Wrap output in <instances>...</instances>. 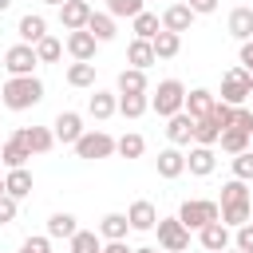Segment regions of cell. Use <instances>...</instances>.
Wrapping results in <instances>:
<instances>
[{
  "mask_svg": "<svg viewBox=\"0 0 253 253\" xmlns=\"http://www.w3.org/2000/svg\"><path fill=\"white\" fill-rule=\"evenodd\" d=\"M217 206H221V225H229V229H241L253 217V194L245 190L241 178H229L221 186V202Z\"/></svg>",
  "mask_w": 253,
  "mask_h": 253,
  "instance_id": "cell-1",
  "label": "cell"
},
{
  "mask_svg": "<svg viewBox=\"0 0 253 253\" xmlns=\"http://www.w3.org/2000/svg\"><path fill=\"white\" fill-rule=\"evenodd\" d=\"M40 99H43V83L36 75H8V83L0 91V103L8 111H32Z\"/></svg>",
  "mask_w": 253,
  "mask_h": 253,
  "instance_id": "cell-2",
  "label": "cell"
},
{
  "mask_svg": "<svg viewBox=\"0 0 253 253\" xmlns=\"http://www.w3.org/2000/svg\"><path fill=\"white\" fill-rule=\"evenodd\" d=\"M150 111L162 115V119H174L178 111H186V87H182V79H162L154 87V95H150Z\"/></svg>",
  "mask_w": 253,
  "mask_h": 253,
  "instance_id": "cell-3",
  "label": "cell"
},
{
  "mask_svg": "<svg viewBox=\"0 0 253 253\" xmlns=\"http://www.w3.org/2000/svg\"><path fill=\"white\" fill-rule=\"evenodd\" d=\"M178 221L186 229H206L210 221H221V206L217 202H206V198H190V202H182Z\"/></svg>",
  "mask_w": 253,
  "mask_h": 253,
  "instance_id": "cell-4",
  "label": "cell"
},
{
  "mask_svg": "<svg viewBox=\"0 0 253 253\" xmlns=\"http://www.w3.org/2000/svg\"><path fill=\"white\" fill-rule=\"evenodd\" d=\"M249 95H253V75H249L245 67H233V71L221 75V103H229V107H245Z\"/></svg>",
  "mask_w": 253,
  "mask_h": 253,
  "instance_id": "cell-5",
  "label": "cell"
},
{
  "mask_svg": "<svg viewBox=\"0 0 253 253\" xmlns=\"http://www.w3.org/2000/svg\"><path fill=\"white\" fill-rule=\"evenodd\" d=\"M158 249L162 253H182V249H190V229L178 221V217H158Z\"/></svg>",
  "mask_w": 253,
  "mask_h": 253,
  "instance_id": "cell-6",
  "label": "cell"
},
{
  "mask_svg": "<svg viewBox=\"0 0 253 253\" xmlns=\"http://www.w3.org/2000/svg\"><path fill=\"white\" fill-rule=\"evenodd\" d=\"M115 146H119V138H111L107 130H87V134L75 142V154L87 158V162H95V158H111Z\"/></svg>",
  "mask_w": 253,
  "mask_h": 253,
  "instance_id": "cell-7",
  "label": "cell"
},
{
  "mask_svg": "<svg viewBox=\"0 0 253 253\" xmlns=\"http://www.w3.org/2000/svg\"><path fill=\"white\" fill-rule=\"evenodd\" d=\"M36 63H40V55H36L32 43H12V47L4 51V67H8V75H32Z\"/></svg>",
  "mask_w": 253,
  "mask_h": 253,
  "instance_id": "cell-8",
  "label": "cell"
},
{
  "mask_svg": "<svg viewBox=\"0 0 253 253\" xmlns=\"http://www.w3.org/2000/svg\"><path fill=\"white\" fill-rule=\"evenodd\" d=\"M51 134H55V142H63V146H75L87 130H83V119H79L75 111H59L55 123H51Z\"/></svg>",
  "mask_w": 253,
  "mask_h": 253,
  "instance_id": "cell-9",
  "label": "cell"
},
{
  "mask_svg": "<svg viewBox=\"0 0 253 253\" xmlns=\"http://www.w3.org/2000/svg\"><path fill=\"white\" fill-rule=\"evenodd\" d=\"M63 47L71 51V59H75V63H91V59H95V47H99V40H95V36L83 28V32H67Z\"/></svg>",
  "mask_w": 253,
  "mask_h": 253,
  "instance_id": "cell-10",
  "label": "cell"
},
{
  "mask_svg": "<svg viewBox=\"0 0 253 253\" xmlns=\"http://www.w3.org/2000/svg\"><path fill=\"white\" fill-rule=\"evenodd\" d=\"M198 241H202V249H206V253H225V249L233 245V233H229V225L210 221L206 229H198Z\"/></svg>",
  "mask_w": 253,
  "mask_h": 253,
  "instance_id": "cell-11",
  "label": "cell"
},
{
  "mask_svg": "<svg viewBox=\"0 0 253 253\" xmlns=\"http://www.w3.org/2000/svg\"><path fill=\"white\" fill-rule=\"evenodd\" d=\"M91 4L87 0H67L63 8H59V24H63V32H83L87 28V20H91Z\"/></svg>",
  "mask_w": 253,
  "mask_h": 253,
  "instance_id": "cell-12",
  "label": "cell"
},
{
  "mask_svg": "<svg viewBox=\"0 0 253 253\" xmlns=\"http://www.w3.org/2000/svg\"><path fill=\"white\" fill-rule=\"evenodd\" d=\"M126 221H130V229H138V233H150V229L158 225V210H154V202H146V198L130 202V210H126Z\"/></svg>",
  "mask_w": 253,
  "mask_h": 253,
  "instance_id": "cell-13",
  "label": "cell"
},
{
  "mask_svg": "<svg viewBox=\"0 0 253 253\" xmlns=\"http://www.w3.org/2000/svg\"><path fill=\"white\" fill-rule=\"evenodd\" d=\"M190 24H194L190 4H166V8H162V32L182 36V32H190Z\"/></svg>",
  "mask_w": 253,
  "mask_h": 253,
  "instance_id": "cell-14",
  "label": "cell"
},
{
  "mask_svg": "<svg viewBox=\"0 0 253 253\" xmlns=\"http://www.w3.org/2000/svg\"><path fill=\"white\" fill-rule=\"evenodd\" d=\"M194 115H186V111H178L174 119H166V138H170V146H190V138H194Z\"/></svg>",
  "mask_w": 253,
  "mask_h": 253,
  "instance_id": "cell-15",
  "label": "cell"
},
{
  "mask_svg": "<svg viewBox=\"0 0 253 253\" xmlns=\"http://www.w3.org/2000/svg\"><path fill=\"white\" fill-rule=\"evenodd\" d=\"M16 138H20L32 154H47V150L55 146V134H51L47 126H20V130H16Z\"/></svg>",
  "mask_w": 253,
  "mask_h": 253,
  "instance_id": "cell-16",
  "label": "cell"
},
{
  "mask_svg": "<svg viewBox=\"0 0 253 253\" xmlns=\"http://www.w3.org/2000/svg\"><path fill=\"white\" fill-rule=\"evenodd\" d=\"M16 36H20V43H32V47H36V43L47 36V20H43L40 12H28V16H20Z\"/></svg>",
  "mask_w": 253,
  "mask_h": 253,
  "instance_id": "cell-17",
  "label": "cell"
},
{
  "mask_svg": "<svg viewBox=\"0 0 253 253\" xmlns=\"http://www.w3.org/2000/svg\"><path fill=\"white\" fill-rule=\"evenodd\" d=\"M213 166H217V154H213V146H194V150L186 154V170H190L194 178H206V174H213Z\"/></svg>",
  "mask_w": 253,
  "mask_h": 253,
  "instance_id": "cell-18",
  "label": "cell"
},
{
  "mask_svg": "<svg viewBox=\"0 0 253 253\" xmlns=\"http://www.w3.org/2000/svg\"><path fill=\"white\" fill-rule=\"evenodd\" d=\"M28 158H32V150H28L16 134H12V138L4 142V150H0V166H4V170H24Z\"/></svg>",
  "mask_w": 253,
  "mask_h": 253,
  "instance_id": "cell-19",
  "label": "cell"
},
{
  "mask_svg": "<svg viewBox=\"0 0 253 253\" xmlns=\"http://www.w3.org/2000/svg\"><path fill=\"white\" fill-rule=\"evenodd\" d=\"M182 174H186V154L178 146L158 150V178H182Z\"/></svg>",
  "mask_w": 253,
  "mask_h": 253,
  "instance_id": "cell-20",
  "label": "cell"
},
{
  "mask_svg": "<svg viewBox=\"0 0 253 253\" xmlns=\"http://www.w3.org/2000/svg\"><path fill=\"white\" fill-rule=\"evenodd\" d=\"M213 103H217V95H213V91H206V87L186 91V115H194V119H206V115L213 111Z\"/></svg>",
  "mask_w": 253,
  "mask_h": 253,
  "instance_id": "cell-21",
  "label": "cell"
},
{
  "mask_svg": "<svg viewBox=\"0 0 253 253\" xmlns=\"http://www.w3.org/2000/svg\"><path fill=\"white\" fill-rule=\"evenodd\" d=\"M126 233H130L126 213H103V221H99V237L103 241H126Z\"/></svg>",
  "mask_w": 253,
  "mask_h": 253,
  "instance_id": "cell-22",
  "label": "cell"
},
{
  "mask_svg": "<svg viewBox=\"0 0 253 253\" xmlns=\"http://www.w3.org/2000/svg\"><path fill=\"white\" fill-rule=\"evenodd\" d=\"M229 36H233V40H241V43H249V40H253V8H245V4H241V8H233V12H229Z\"/></svg>",
  "mask_w": 253,
  "mask_h": 253,
  "instance_id": "cell-23",
  "label": "cell"
},
{
  "mask_svg": "<svg viewBox=\"0 0 253 253\" xmlns=\"http://www.w3.org/2000/svg\"><path fill=\"white\" fill-rule=\"evenodd\" d=\"M126 63H130V67H138V71H146L150 63H158L154 43H150V40H130V47H126Z\"/></svg>",
  "mask_w": 253,
  "mask_h": 253,
  "instance_id": "cell-24",
  "label": "cell"
},
{
  "mask_svg": "<svg viewBox=\"0 0 253 253\" xmlns=\"http://www.w3.org/2000/svg\"><path fill=\"white\" fill-rule=\"evenodd\" d=\"M150 83H146V71L138 67H123L119 71V95H146Z\"/></svg>",
  "mask_w": 253,
  "mask_h": 253,
  "instance_id": "cell-25",
  "label": "cell"
},
{
  "mask_svg": "<svg viewBox=\"0 0 253 253\" xmlns=\"http://www.w3.org/2000/svg\"><path fill=\"white\" fill-rule=\"evenodd\" d=\"M115 111H119V95H111V91H95V95L87 99V115H91V119H99V123H103V119H111Z\"/></svg>",
  "mask_w": 253,
  "mask_h": 253,
  "instance_id": "cell-26",
  "label": "cell"
},
{
  "mask_svg": "<svg viewBox=\"0 0 253 253\" xmlns=\"http://www.w3.org/2000/svg\"><path fill=\"white\" fill-rule=\"evenodd\" d=\"M4 194L16 198V202L28 198V194H32V170H28V166H24V170H8V174H4Z\"/></svg>",
  "mask_w": 253,
  "mask_h": 253,
  "instance_id": "cell-27",
  "label": "cell"
},
{
  "mask_svg": "<svg viewBox=\"0 0 253 253\" xmlns=\"http://www.w3.org/2000/svg\"><path fill=\"white\" fill-rule=\"evenodd\" d=\"M75 233H79V221H75V213L59 210V213H51V217H47V237H63V241H71Z\"/></svg>",
  "mask_w": 253,
  "mask_h": 253,
  "instance_id": "cell-28",
  "label": "cell"
},
{
  "mask_svg": "<svg viewBox=\"0 0 253 253\" xmlns=\"http://www.w3.org/2000/svg\"><path fill=\"white\" fill-rule=\"evenodd\" d=\"M87 32H91L99 43H111L119 28H115V16H111V12H91V20H87Z\"/></svg>",
  "mask_w": 253,
  "mask_h": 253,
  "instance_id": "cell-29",
  "label": "cell"
},
{
  "mask_svg": "<svg viewBox=\"0 0 253 253\" xmlns=\"http://www.w3.org/2000/svg\"><path fill=\"white\" fill-rule=\"evenodd\" d=\"M249 142H253V134H245V130H237V126H229V130H221V138H217V146L225 150V154H245L249 150Z\"/></svg>",
  "mask_w": 253,
  "mask_h": 253,
  "instance_id": "cell-30",
  "label": "cell"
},
{
  "mask_svg": "<svg viewBox=\"0 0 253 253\" xmlns=\"http://www.w3.org/2000/svg\"><path fill=\"white\" fill-rule=\"evenodd\" d=\"M130 28H134V40H154V36L162 32V20H158L154 12H138V16L130 20Z\"/></svg>",
  "mask_w": 253,
  "mask_h": 253,
  "instance_id": "cell-31",
  "label": "cell"
},
{
  "mask_svg": "<svg viewBox=\"0 0 253 253\" xmlns=\"http://www.w3.org/2000/svg\"><path fill=\"white\" fill-rule=\"evenodd\" d=\"M150 111V95H119V115L123 119H142Z\"/></svg>",
  "mask_w": 253,
  "mask_h": 253,
  "instance_id": "cell-32",
  "label": "cell"
},
{
  "mask_svg": "<svg viewBox=\"0 0 253 253\" xmlns=\"http://www.w3.org/2000/svg\"><path fill=\"white\" fill-rule=\"evenodd\" d=\"M150 43H154V55H158V59H174V55L182 51V36H174V32H158Z\"/></svg>",
  "mask_w": 253,
  "mask_h": 253,
  "instance_id": "cell-33",
  "label": "cell"
},
{
  "mask_svg": "<svg viewBox=\"0 0 253 253\" xmlns=\"http://www.w3.org/2000/svg\"><path fill=\"white\" fill-rule=\"evenodd\" d=\"M217 138H221V126H217V123H213L210 115L194 123V142H198V146H213Z\"/></svg>",
  "mask_w": 253,
  "mask_h": 253,
  "instance_id": "cell-34",
  "label": "cell"
},
{
  "mask_svg": "<svg viewBox=\"0 0 253 253\" xmlns=\"http://www.w3.org/2000/svg\"><path fill=\"white\" fill-rule=\"evenodd\" d=\"M71 253H103V237L95 229H79L71 237Z\"/></svg>",
  "mask_w": 253,
  "mask_h": 253,
  "instance_id": "cell-35",
  "label": "cell"
},
{
  "mask_svg": "<svg viewBox=\"0 0 253 253\" xmlns=\"http://www.w3.org/2000/svg\"><path fill=\"white\" fill-rule=\"evenodd\" d=\"M142 150H146V138L142 134H123L119 138V146H115V154H123V158H142Z\"/></svg>",
  "mask_w": 253,
  "mask_h": 253,
  "instance_id": "cell-36",
  "label": "cell"
},
{
  "mask_svg": "<svg viewBox=\"0 0 253 253\" xmlns=\"http://www.w3.org/2000/svg\"><path fill=\"white\" fill-rule=\"evenodd\" d=\"M142 4H146V0H107V12H111L115 20H123V16H126V20H134L138 12H146Z\"/></svg>",
  "mask_w": 253,
  "mask_h": 253,
  "instance_id": "cell-37",
  "label": "cell"
},
{
  "mask_svg": "<svg viewBox=\"0 0 253 253\" xmlns=\"http://www.w3.org/2000/svg\"><path fill=\"white\" fill-rule=\"evenodd\" d=\"M67 83L71 87H91L95 83V63H71L67 67Z\"/></svg>",
  "mask_w": 253,
  "mask_h": 253,
  "instance_id": "cell-38",
  "label": "cell"
},
{
  "mask_svg": "<svg viewBox=\"0 0 253 253\" xmlns=\"http://www.w3.org/2000/svg\"><path fill=\"white\" fill-rule=\"evenodd\" d=\"M36 55H40V63H55V59L63 55V43H59L55 36H43V40L36 43Z\"/></svg>",
  "mask_w": 253,
  "mask_h": 253,
  "instance_id": "cell-39",
  "label": "cell"
},
{
  "mask_svg": "<svg viewBox=\"0 0 253 253\" xmlns=\"http://www.w3.org/2000/svg\"><path fill=\"white\" fill-rule=\"evenodd\" d=\"M229 166H233V178H241V182H253V150H245V154L229 158Z\"/></svg>",
  "mask_w": 253,
  "mask_h": 253,
  "instance_id": "cell-40",
  "label": "cell"
},
{
  "mask_svg": "<svg viewBox=\"0 0 253 253\" xmlns=\"http://www.w3.org/2000/svg\"><path fill=\"white\" fill-rule=\"evenodd\" d=\"M210 119H213V123H217L221 130H229V126H233V107L217 99V103H213V111H210Z\"/></svg>",
  "mask_w": 253,
  "mask_h": 253,
  "instance_id": "cell-41",
  "label": "cell"
},
{
  "mask_svg": "<svg viewBox=\"0 0 253 253\" xmlns=\"http://www.w3.org/2000/svg\"><path fill=\"white\" fill-rule=\"evenodd\" d=\"M233 249H241V253H253V221H245L241 229H233Z\"/></svg>",
  "mask_w": 253,
  "mask_h": 253,
  "instance_id": "cell-42",
  "label": "cell"
},
{
  "mask_svg": "<svg viewBox=\"0 0 253 253\" xmlns=\"http://www.w3.org/2000/svg\"><path fill=\"white\" fill-rule=\"evenodd\" d=\"M16 253H51V237H47V233H43V237H28V241H20Z\"/></svg>",
  "mask_w": 253,
  "mask_h": 253,
  "instance_id": "cell-43",
  "label": "cell"
},
{
  "mask_svg": "<svg viewBox=\"0 0 253 253\" xmlns=\"http://www.w3.org/2000/svg\"><path fill=\"white\" fill-rule=\"evenodd\" d=\"M16 213H20V202L4 194V198H0V225H12V221H16Z\"/></svg>",
  "mask_w": 253,
  "mask_h": 253,
  "instance_id": "cell-44",
  "label": "cell"
},
{
  "mask_svg": "<svg viewBox=\"0 0 253 253\" xmlns=\"http://www.w3.org/2000/svg\"><path fill=\"white\" fill-rule=\"evenodd\" d=\"M233 126L245 130V134H253V111L249 107H233Z\"/></svg>",
  "mask_w": 253,
  "mask_h": 253,
  "instance_id": "cell-45",
  "label": "cell"
},
{
  "mask_svg": "<svg viewBox=\"0 0 253 253\" xmlns=\"http://www.w3.org/2000/svg\"><path fill=\"white\" fill-rule=\"evenodd\" d=\"M186 4H190L194 16H210V12H217V0H186Z\"/></svg>",
  "mask_w": 253,
  "mask_h": 253,
  "instance_id": "cell-46",
  "label": "cell"
},
{
  "mask_svg": "<svg viewBox=\"0 0 253 253\" xmlns=\"http://www.w3.org/2000/svg\"><path fill=\"white\" fill-rule=\"evenodd\" d=\"M241 67L253 75V40H249V43H241Z\"/></svg>",
  "mask_w": 253,
  "mask_h": 253,
  "instance_id": "cell-47",
  "label": "cell"
},
{
  "mask_svg": "<svg viewBox=\"0 0 253 253\" xmlns=\"http://www.w3.org/2000/svg\"><path fill=\"white\" fill-rule=\"evenodd\" d=\"M103 253H134V249H126V241H107Z\"/></svg>",
  "mask_w": 253,
  "mask_h": 253,
  "instance_id": "cell-48",
  "label": "cell"
},
{
  "mask_svg": "<svg viewBox=\"0 0 253 253\" xmlns=\"http://www.w3.org/2000/svg\"><path fill=\"white\" fill-rule=\"evenodd\" d=\"M134 253H162V249H154V245H138Z\"/></svg>",
  "mask_w": 253,
  "mask_h": 253,
  "instance_id": "cell-49",
  "label": "cell"
},
{
  "mask_svg": "<svg viewBox=\"0 0 253 253\" xmlns=\"http://www.w3.org/2000/svg\"><path fill=\"white\" fill-rule=\"evenodd\" d=\"M43 4H51V8H63V4H67V0H43Z\"/></svg>",
  "mask_w": 253,
  "mask_h": 253,
  "instance_id": "cell-50",
  "label": "cell"
},
{
  "mask_svg": "<svg viewBox=\"0 0 253 253\" xmlns=\"http://www.w3.org/2000/svg\"><path fill=\"white\" fill-rule=\"evenodd\" d=\"M8 8H12V0H0V12H8Z\"/></svg>",
  "mask_w": 253,
  "mask_h": 253,
  "instance_id": "cell-51",
  "label": "cell"
},
{
  "mask_svg": "<svg viewBox=\"0 0 253 253\" xmlns=\"http://www.w3.org/2000/svg\"><path fill=\"white\" fill-rule=\"evenodd\" d=\"M0 198H4V174H0Z\"/></svg>",
  "mask_w": 253,
  "mask_h": 253,
  "instance_id": "cell-52",
  "label": "cell"
},
{
  "mask_svg": "<svg viewBox=\"0 0 253 253\" xmlns=\"http://www.w3.org/2000/svg\"><path fill=\"white\" fill-rule=\"evenodd\" d=\"M225 253H241V249H225Z\"/></svg>",
  "mask_w": 253,
  "mask_h": 253,
  "instance_id": "cell-53",
  "label": "cell"
},
{
  "mask_svg": "<svg viewBox=\"0 0 253 253\" xmlns=\"http://www.w3.org/2000/svg\"><path fill=\"white\" fill-rule=\"evenodd\" d=\"M87 4H91V0H87Z\"/></svg>",
  "mask_w": 253,
  "mask_h": 253,
  "instance_id": "cell-54",
  "label": "cell"
}]
</instances>
